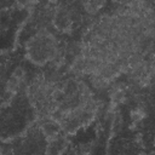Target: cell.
Masks as SVG:
<instances>
[{"instance_id": "obj_1", "label": "cell", "mask_w": 155, "mask_h": 155, "mask_svg": "<svg viewBox=\"0 0 155 155\" xmlns=\"http://www.w3.org/2000/svg\"><path fill=\"white\" fill-rule=\"evenodd\" d=\"M39 130H40L42 136H45L47 139H51V138H54V137L61 134L62 126L53 116H50V117L40 120Z\"/></svg>"}, {"instance_id": "obj_2", "label": "cell", "mask_w": 155, "mask_h": 155, "mask_svg": "<svg viewBox=\"0 0 155 155\" xmlns=\"http://www.w3.org/2000/svg\"><path fill=\"white\" fill-rule=\"evenodd\" d=\"M24 79H25V71L23 70V68H21V67L16 68L6 82V91L11 94L17 93L21 90V87L23 86Z\"/></svg>"}, {"instance_id": "obj_3", "label": "cell", "mask_w": 155, "mask_h": 155, "mask_svg": "<svg viewBox=\"0 0 155 155\" xmlns=\"http://www.w3.org/2000/svg\"><path fill=\"white\" fill-rule=\"evenodd\" d=\"M68 145V139L65 136H57L54 138L48 139L47 147H46V155H61Z\"/></svg>"}, {"instance_id": "obj_4", "label": "cell", "mask_w": 155, "mask_h": 155, "mask_svg": "<svg viewBox=\"0 0 155 155\" xmlns=\"http://www.w3.org/2000/svg\"><path fill=\"white\" fill-rule=\"evenodd\" d=\"M82 6L87 13L94 15L99 11V8L102 6H104V2H102V1H87V2H82Z\"/></svg>"}, {"instance_id": "obj_5", "label": "cell", "mask_w": 155, "mask_h": 155, "mask_svg": "<svg viewBox=\"0 0 155 155\" xmlns=\"http://www.w3.org/2000/svg\"><path fill=\"white\" fill-rule=\"evenodd\" d=\"M90 154H91V145L81 144L79 148V155H90Z\"/></svg>"}, {"instance_id": "obj_6", "label": "cell", "mask_w": 155, "mask_h": 155, "mask_svg": "<svg viewBox=\"0 0 155 155\" xmlns=\"http://www.w3.org/2000/svg\"><path fill=\"white\" fill-rule=\"evenodd\" d=\"M33 155H35V154H33Z\"/></svg>"}]
</instances>
